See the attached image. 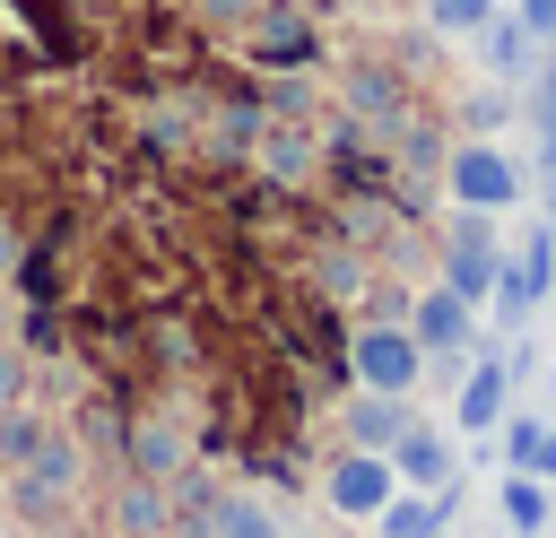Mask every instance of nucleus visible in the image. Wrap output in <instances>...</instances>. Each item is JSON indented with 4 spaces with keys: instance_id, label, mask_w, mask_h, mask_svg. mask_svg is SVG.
<instances>
[{
    "instance_id": "17",
    "label": "nucleus",
    "mask_w": 556,
    "mask_h": 538,
    "mask_svg": "<svg viewBox=\"0 0 556 538\" xmlns=\"http://www.w3.org/2000/svg\"><path fill=\"white\" fill-rule=\"evenodd\" d=\"M0 269H9V226H0Z\"/></svg>"
},
{
    "instance_id": "15",
    "label": "nucleus",
    "mask_w": 556,
    "mask_h": 538,
    "mask_svg": "<svg viewBox=\"0 0 556 538\" xmlns=\"http://www.w3.org/2000/svg\"><path fill=\"white\" fill-rule=\"evenodd\" d=\"M504 512H513V529H539V521H547V503H539V486H521V477L504 486Z\"/></svg>"
},
{
    "instance_id": "9",
    "label": "nucleus",
    "mask_w": 556,
    "mask_h": 538,
    "mask_svg": "<svg viewBox=\"0 0 556 538\" xmlns=\"http://www.w3.org/2000/svg\"><path fill=\"white\" fill-rule=\"evenodd\" d=\"M122 529H139V538H156V529H165V495H148V486H130V495H122Z\"/></svg>"
},
{
    "instance_id": "8",
    "label": "nucleus",
    "mask_w": 556,
    "mask_h": 538,
    "mask_svg": "<svg viewBox=\"0 0 556 538\" xmlns=\"http://www.w3.org/2000/svg\"><path fill=\"white\" fill-rule=\"evenodd\" d=\"M495 408H504V373H478V382L460 390V425H486Z\"/></svg>"
},
{
    "instance_id": "14",
    "label": "nucleus",
    "mask_w": 556,
    "mask_h": 538,
    "mask_svg": "<svg viewBox=\"0 0 556 538\" xmlns=\"http://www.w3.org/2000/svg\"><path fill=\"white\" fill-rule=\"evenodd\" d=\"M348 425H356V443H391V434H400V408H391V399H374V408H356Z\"/></svg>"
},
{
    "instance_id": "10",
    "label": "nucleus",
    "mask_w": 556,
    "mask_h": 538,
    "mask_svg": "<svg viewBox=\"0 0 556 538\" xmlns=\"http://www.w3.org/2000/svg\"><path fill=\"white\" fill-rule=\"evenodd\" d=\"M261 61H304V26L295 17H269L261 26Z\"/></svg>"
},
{
    "instance_id": "16",
    "label": "nucleus",
    "mask_w": 556,
    "mask_h": 538,
    "mask_svg": "<svg viewBox=\"0 0 556 538\" xmlns=\"http://www.w3.org/2000/svg\"><path fill=\"white\" fill-rule=\"evenodd\" d=\"M547 148H556V78H547Z\"/></svg>"
},
{
    "instance_id": "13",
    "label": "nucleus",
    "mask_w": 556,
    "mask_h": 538,
    "mask_svg": "<svg viewBox=\"0 0 556 538\" xmlns=\"http://www.w3.org/2000/svg\"><path fill=\"white\" fill-rule=\"evenodd\" d=\"M486 69H521V26L486 17Z\"/></svg>"
},
{
    "instance_id": "3",
    "label": "nucleus",
    "mask_w": 556,
    "mask_h": 538,
    "mask_svg": "<svg viewBox=\"0 0 556 538\" xmlns=\"http://www.w3.org/2000/svg\"><path fill=\"white\" fill-rule=\"evenodd\" d=\"M356 373H365L374 390H408V382H417V338H408V330H365V338H356Z\"/></svg>"
},
{
    "instance_id": "4",
    "label": "nucleus",
    "mask_w": 556,
    "mask_h": 538,
    "mask_svg": "<svg viewBox=\"0 0 556 538\" xmlns=\"http://www.w3.org/2000/svg\"><path fill=\"white\" fill-rule=\"evenodd\" d=\"M330 503H339V512H382V503H391V460L348 451V460L330 469Z\"/></svg>"
},
{
    "instance_id": "1",
    "label": "nucleus",
    "mask_w": 556,
    "mask_h": 538,
    "mask_svg": "<svg viewBox=\"0 0 556 538\" xmlns=\"http://www.w3.org/2000/svg\"><path fill=\"white\" fill-rule=\"evenodd\" d=\"M17 477H9V503L17 512H35V521H52L70 495H78V451L70 443H26V460H9Z\"/></svg>"
},
{
    "instance_id": "2",
    "label": "nucleus",
    "mask_w": 556,
    "mask_h": 538,
    "mask_svg": "<svg viewBox=\"0 0 556 538\" xmlns=\"http://www.w3.org/2000/svg\"><path fill=\"white\" fill-rule=\"evenodd\" d=\"M452 200H460V208H504V200H521V174H513L495 148H460V156H452Z\"/></svg>"
},
{
    "instance_id": "7",
    "label": "nucleus",
    "mask_w": 556,
    "mask_h": 538,
    "mask_svg": "<svg viewBox=\"0 0 556 538\" xmlns=\"http://www.w3.org/2000/svg\"><path fill=\"white\" fill-rule=\"evenodd\" d=\"M426 17H434L443 35H478V26L495 17V0H426Z\"/></svg>"
},
{
    "instance_id": "12",
    "label": "nucleus",
    "mask_w": 556,
    "mask_h": 538,
    "mask_svg": "<svg viewBox=\"0 0 556 538\" xmlns=\"http://www.w3.org/2000/svg\"><path fill=\"white\" fill-rule=\"evenodd\" d=\"M217 538H278V521H269L261 503H226V521H217Z\"/></svg>"
},
{
    "instance_id": "5",
    "label": "nucleus",
    "mask_w": 556,
    "mask_h": 538,
    "mask_svg": "<svg viewBox=\"0 0 556 538\" xmlns=\"http://www.w3.org/2000/svg\"><path fill=\"white\" fill-rule=\"evenodd\" d=\"M460 338H469V304H460L452 286L426 295V304H417V347H460Z\"/></svg>"
},
{
    "instance_id": "11",
    "label": "nucleus",
    "mask_w": 556,
    "mask_h": 538,
    "mask_svg": "<svg viewBox=\"0 0 556 538\" xmlns=\"http://www.w3.org/2000/svg\"><path fill=\"white\" fill-rule=\"evenodd\" d=\"M382 538H434V512L426 503H382Z\"/></svg>"
},
{
    "instance_id": "6",
    "label": "nucleus",
    "mask_w": 556,
    "mask_h": 538,
    "mask_svg": "<svg viewBox=\"0 0 556 538\" xmlns=\"http://www.w3.org/2000/svg\"><path fill=\"white\" fill-rule=\"evenodd\" d=\"M400 477L443 486V443H434V434H400Z\"/></svg>"
}]
</instances>
